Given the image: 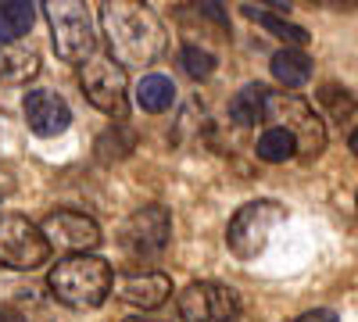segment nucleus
Masks as SVG:
<instances>
[{"mask_svg":"<svg viewBox=\"0 0 358 322\" xmlns=\"http://www.w3.org/2000/svg\"><path fill=\"white\" fill-rule=\"evenodd\" d=\"M111 279H115L111 261H104L94 251H72V258H62L47 272L50 298L76 312L101 308L111 294Z\"/></svg>","mask_w":358,"mask_h":322,"instance_id":"nucleus-2","label":"nucleus"},{"mask_svg":"<svg viewBox=\"0 0 358 322\" xmlns=\"http://www.w3.org/2000/svg\"><path fill=\"white\" fill-rule=\"evenodd\" d=\"M287 222V208L280 200H248L236 208V215L229 219V229H226V247L233 258L241 261H255L265 247H268V237L273 229Z\"/></svg>","mask_w":358,"mask_h":322,"instance_id":"nucleus-6","label":"nucleus"},{"mask_svg":"<svg viewBox=\"0 0 358 322\" xmlns=\"http://www.w3.org/2000/svg\"><path fill=\"white\" fill-rule=\"evenodd\" d=\"M43 15L50 25V43L62 61L79 65L97 50V29L86 0H43Z\"/></svg>","mask_w":358,"mask_h":322,"instance_id":"nucleus-3","label":"nucleus"},{"mask_svg":"<svg viewBox=\"0 0 358 322\" xmlns=\"http://www.w3.org/2000/svg\"><path fill=\"white\" fill-rule=\"evenodd\" d=\"M40 68H43L40 65V54L36 50H25V47H11V50H4V57H0V79L15 82V86L36 79Z\"/></svg>","mask_w":358,"mask_h":322,"instance_id":"nucleus-20","label":"nucleus"},{"mask_svg":"<svg viewBox=\"0 0 358 322\" xmlns=\"http://www.w3.org/2000/svg\"><path fill=\"white\" fill-rule=\"evenodd\" d=\"M136 104H140V111H147V115L169 111V108L176 104V82H172L169 75H162V72L143 75V79L136 82Z\"/></svg>","mask_w":358,"mask_h":322,"instance_id":"nucleus-16","label":"nucleus"},{"mask_svg":"<svg viewBox=\"0 0 358 322\" xmlns=\"http://www.w3.org/2000/svg\"><path fill=\"white\" fill-rule=\"evenodd\" d=\"M101 33L108 36L111 57L126 72L155 65L169 47V33H165L162 18L143 0H104Z\"/></svg>","mask_w":358,"mask_h":322,"instance_id":"nucleus-1","label":"nucleus"},{"mask_svg":"<svg viewBox=\"0 0 358 322\" xmlns=\"http://www.w3.org/2000/svg\"><path fill=\"white\" fill-rule=\"evenodd\" d=\"M315 101H319L322 111L330 115V119H337V122H351V119H355V94L348 90V86L326 82V86H319Z\"/></svg>","mask_w":358,"mask_h":322,"instance_id":"nucleus-21","label":"nucleus"},{"mask_svg":"<svg viewBox=\"0 0 358 322\" xmlns=\"http://www.w3.org/2000/svg\"><path fill=\"white\" fill-rule=\"evenodd\" d=\"M79 86L97 111L111 119H129V75L111 54L94 50L86 61H79Z\"/></svg>","mask_w":358,"mask_h":322,"instance_id":"nucleus-5","label":"nucleus"},{"mask_svg":"<svg viewBox=\"0 0 358 322\" xmlns=\"http://www.w3.org/2000/svg\"><path fill=\"white\" fill-rule=\"evenodd\" d=\"M36 4L33 0H0V43H18L33 33Z\"/></svg>","mask_w":358,"mask_h":322,"instance_id":"nucleus-14","label":"nucleus"},{"mask_svg":"<svg viewBox=\"0 0 358 322\" xmlns=\"http://www.w3.org/2000/svg\"><path fill=\"white\" fill-rule=\"evenodd\" d=\"M262 122H276V126L290 129L294 140H297V158L301 161H315L326 151V126H322V119L315 115L312 104H305L301 97H294V94L268 90Z\"/></svg>","mask_w":358,"mask_h":322,"instance_id":"nucleus-4","label":"nucleus"},{"mask_svg":"<svg viewBox=\"0 0 358 322\" xmlns=\"http://www.w3.org/2000/svg\"><path fill=\"white\" fill-rule=\"evenodd\" d=\"M22 111H25L29 129L43 140L62 136L72 126V108L65 104V97L57 90H29L22 101Z\"/></svg>","mask_w":358,"mask_h":322,"instance_id":"nucleus-11","label":"nucleus"},{"mask_svg":"<svg viewBox=\"0 0 358 322\" xmlns=\"http://www.w3.org/2000/svg\"><path fill=\"white\" fill-rule=\"evenodd\" d=\"M244 15H248L251 22H258L262 29H268V36L283 40L287 47H305V43H308V29L297 25V22H287V18H280V15H273V11H258L255 4H244Z\"/></svg>","mask_w":358,"mask_h":322,"instance_id":"nucleus-18","label":"nucleus"},{"mask_svg":"<svg viewBox=\"0 0 358 322\" xmlns=\"http://www.w3.org/2000/svg\"><path fill=\"white\" fill-rule=\"evenodd\" d=\"M133 147H136V133H133L122 119H115V126H108V129L97 136V158H101L104 165L129 158Z\"/></svg>","mask_w":358,"mask_h":322,"instance_id":"nucleus-19","label":"nucleus"},{"mask_svg":"<svg viewBox=\"0 0 358 322\" xmlns=\"http://www.w3.org/2000/svg\"><path fill=\"white\" fill-rule=\"evenodd\" d=\"M322 4H344V8H351L355 0H322Z\"/></svg>","mask_w":358,"mask_h":322,"instance_id":"nucleus-25","label":"nucleus"},{"mask_svg":"<svg viewBox=\"0 0 358 322\" xmlns=\"http://www.w3.org/2000/svg\"><path fill=\"white\" fill-rule=\"evenodd\" d=\"M50 258V244L25 215H0V265L29 272Z\"/></svg>","mask_w":358,"mask_h":322,"instance_id":"nucleus-8","label":"nucleus"},{"mask_svg":"<svg viewBox=\"0 0 358 322\" xmlns=\"http://www.w3.org/2000/svg\"><path fill=\"white\" fill-rule=\"evenodd\" d=\"M255 4H265V8H273V11L287 15V11L294 8V0H255Z\"/></svg>","mask_w":358,"mask_h":322,"instance_id":"nucleus-23","label":"nucleus"},{"mask_svg":"<svg viewBox=\"0 0 358 322\" xmlns=\"http://www.w3.org/2000/svg\"><path fill=\"white\" fill-rule=\"evenodd\" d=\"M176 308L190 322H197V319H236L241 315V298H236V290L226 286V283L201 279V283H190L183 294L176 298Z\"/></svg>","mask_w":358,"mask_h":322,"instance_id":"nucleus-9","label":"nucleus"},{"mask_svg":"<svg viewBox=\"0 0 358 322\" xmlns=\"http://www.w3.org/2000/svg\"><path fill=\"white\" fill-rule=\"evenodd\" d=\"M255 158L265 161V165H283V161H294L297 158V140L290 129L276 126V122H268L258 140H255Z\"/></svg>","mask_w":358,"mask_h":322,"instance_id":"nucleus-15","label":"nucleus"},{"mask_svg":"<svg viewBox=\"0 0 358 322\" xmlns=\"http://www.w3.org/2000/svg\"><path fill=\"white\" fill-rule=\"evenodd\" d=\"M215 54L212 50H204L197 43H183V50H179V68H183L194 82H204V79H212L215 72Z\"/></svg>","mask_w":358,"mask_h":322,"instance_id":"nucleus-22","label":"nucleus"},{"mask_svg":"<svg viewBox=\"0 0 358 322\" xmlns=\"http://www.w3.org/2000/svg\"><path fill=\"white\" fill-rule=\"evenodd\" d=\"M265 94H268V86H265V82H248L244 90H236V94L229 97V122H233V126H241V129L262 122Z\"/></svg>","mask_w":358,"mask_h":322,"instance_id":"nucleus-17","label":"nucleus"},{"mask_svg":"<svg viewBox=\"0 0 358 322\" xmlns=\"http://www.w3.org/2000/svg\"><path fill=\"white\" fill-rule=\"evenodd\" d=\"M268 68H273V79L280 86H287V90H301V86L312 82V57L301 50V47H283L273 54V61H268Z\"/></svg>","mask_w":358,"mask_h":322,"instance_id":"nucleus-13","label":"nucleus"},{"mask_svg":"<svg viewBox=\"0 0 358 322\" xmlns=\"http://www.w3.org/2000/svg\"><path fill=\"white\" fill-rule=\"evenodd\" d=\"M111 290L122 305L140 308V312H155L172 298V279L165 272H136V276L111 279Z\"/></svg>","mask_w":358,"mask_h":322,"instance_id":"nucleus-12","label":"nucleus"},{"mask_svg":"<svg viewBox=\"0 0 358 322\" xmlns=\"http://www.w3.org/2000/svg\"><path fill=\"white\" fill-rule=\"evenodd\" d=\"M315 319H326V322H334L337 315H334V312H326V308H319V312H305V315H301V322H315Z\"/></svg>","mask_w":358,"mask_h":322,"instance_id":"nucleus-24","label":"nucleus"},{"mask_svg":"<svg viewBox=\"0 0 358 322\" xmlns=\"http://www.w3.org/2000/svg\"><path fill=\"white\" fill-rule=\"evenodd\" d=\"M40 233L47 237L50 251H54V247H62V251H97V247L104 244L101 226L90 219V215L69 212V208L50 212V215L40 222Z\"/></svg>","mask_w":358,"mask_h":322,"instance_id":"nucleus-10","label":"nucleus"},{"mask_svg":"<svg viewBox=\"0 0 358 322\" xmlns=\"http://www.w3.org/2000/svg\"><path fill=\"white\" fill-rule=\"evenodd\" d=\"M172 240V215L165 204H143L140 212H133L118 233V244L133 261H155L165 254Z\"/></svg>","mask_w":358,"mask_h":322,"instance_id":"nucleus-7","label":"nucleus"}]
</instances>
